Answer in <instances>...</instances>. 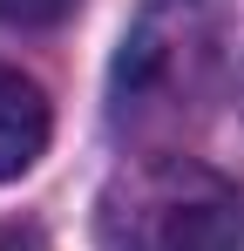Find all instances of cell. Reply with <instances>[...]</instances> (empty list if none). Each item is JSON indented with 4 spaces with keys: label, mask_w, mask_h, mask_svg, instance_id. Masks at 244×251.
Listing matches in <instances>:
<instances>
[{
    "label": "cell",
    "mask_w": 244,
    "mask_h": 251,
    "mask_svg": "<svg viewBox=\"0 0 244 251\" xmlns=\"http://www.w3.org/2000/svg\"><path fill=\"white\" fill-rule=\"evenodd\" d=\"M116 251H244V204L224 176L163 163L129 183L116 210Z\"/></svg>",
    "instance_id": "obj_1"
},
{
    "label": "cell",
    "mask_w": 244,
    "mask_h": 251,
    "mask_svg": "<svg viewBox=\"0 0 244 251\" xmlns=\"http://www.w3.org/2000/svg\"><path fill=\"white\" fill-rule=\"evenodd\" d=\"M210 68V21L197 7H149L143 27L122 41L116 61V109L122 116H143L163 109L176 95H190Z\"/></svg>",
    "instance_id": "obj_2"
},
{
    "label": "cell",
    "mask_w": 244,
    "mask_h": 251,
    "mask_svg": "<svg viewBox=\"0 0 244 251\" xmlns=\"http://www.w3.org/2000/svg\"><path fill=\"white\" fill-rule=\"evenodd\" d=\"M48 129H54V109H48L41 82L0 61V183H14L41 163Z\"/></svg>",
    "instance_id": "obj_3"
},
{
    "label": "cell",
    "mask_w": 244,
    "mask_h": 251,
    "mask_svg": "<svg viewBox=\"0 0 244 251\" xmlns=\"http://www.w3.org/2000/svg\"><path fill=\"white\" fill-rule=\"evenodd\" d=\"M68 14L75 0H0V27H54Z\"/></svg>",
    "instance_id": "obj_4"
},
{
    "label": "cell",
    "mask_w": 244,
    "mask_h": 251,
    "mask_svg": "<svg viewBox=\"0 0 244 251\" xmlns=\"http://www.w3.org/2000/svg\"><path fill=\"white\" fill-rule=\"evenodd\" d=\"M0 251H48V238L34 224H0Z\"/></svg>",
    "instance_id": "obj_5"
}]
</instances>
